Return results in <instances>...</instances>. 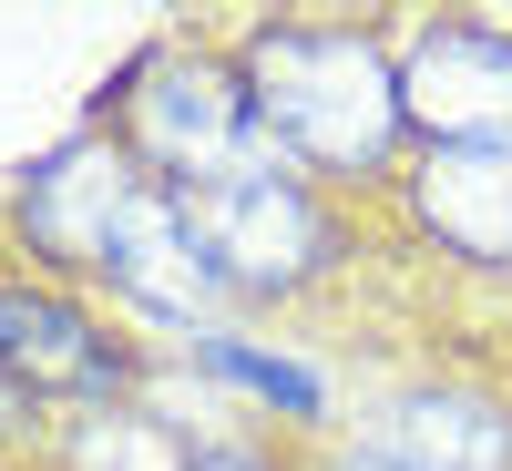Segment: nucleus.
<instances>
[{"instance_id":"nucleus-1","label":"nucleus","mask_w":512,"mask_h":471,"mask_svg":"<svg viewBox=\"0 0 512 471\" xmlns=\"http://www.w3.org/2000/svg\"><path fill=\"white\" fill-rule=\"evenodd\" d=\"M246 103L287 164H379L400 134V72L349 31H267L246 52Z\"/></svg>"},{"instance_id":"nucleus-2","label":"nucleus","mask_w":512,"mask_h":471,"mask_svg":"<svg viewBox=\"0 0 512 471\" xmlns=\"http://www.w3.org/2000/svg\"><path fill=\"white\" fill-rule=\"evenodd\" d=\"M134 134L154 164H175L185 185H216V175H287L277 134L256 123L246 82L195 62V52H154L134 72Z\"/></svg>"},{"instance_id":"nucleus-3","label":"nucleus","mask_w":512,"mask_h":471,"mask_svg":"<svg viewBox=\"0 0 512 471\" xmlns=\"http://www.w3.org/2000/svg\"><path fill=\"white\" fill-rule=\"evenodd\" d=\"M185 205H195L205 246H216L226 287H287V277H308L328 256L318 205L287 175H216V185H185Z\"/></svg>"},{"instance_id":"nucleus-4","label":"nucleus","mask_w":512,"mask_h":471,"mask_svg":"<svg viewBox=\"0 0 512 471\" xmlns=\"http://www.w3.org/2000/svg\"><path fill=\"white\" fill-rule=\"evenodd\" d=\"M103 277L134 297V308H154V318H205V308L226 297V267H216V246H205L185 185H144V195L113 216Z\"/></svg>"},{"instance_id":"nucleus-5","label":"nucleus","mask_w":512,"mask_h":471,"mask_svg":"<svg viewBox=\"0 0 512 471\" xmlns=\"http://www.w3.org/2000/svg\"><path fill=\"white\" fill-rule=\"evenodd\" d=\"M400 113H420L441 144H512V41L431 31L400 72Z\"/></svg>"},{"instance_id":"nucleus-6","label":"nucleus","mask_w":512,"mask_h":471,"mask_svg":"<svg viewBox=\"0 0 512 471\" xmlns=\"http://www.w3.org/2000/svg\"><path fill=\"white\" fill-rule=\"evenodd\" d=\"M144 185H154V175H144L123 144L82 134V144H62V154L21 185V226H31V246L72 256V267H103V236H113V216H123Z\"/></svg>"},{"instance_id":"nucleus-7","label":"nucleus","mask_w":512,"mask_h":471,"mask_svg":"<svg viewBox=\"0 0 512 471\" xmlns=\"http://www.w3.org/2000/svg\"><path fill=\"white\" fill-rule=\"evenodd\" d=\"M369 461L379 471H512V420L461 390H420V400L379 410Z\"/></svg>"},{"instance_id":"nucleus-8","label":"nucleus","mask_w":512,"mask_h":471,"mask_svg":"<svg viewBox=\"0 0 512 471\" xmlns=\"http://www.w3.org/2000/svg\"><path fill=\"white\" fill-rule=\"evenodd\" d=\"M420 216L441 226V246L512 267V144H441L420 175Z\"/></svg>"},{"instance_id":"nucleus-9","label":"nucleus","mask_w":512,"mask_h":471,"mask_svg":"<svg viewBox=\"0 0 512 471\" xmlns=\"http://www.w3.org/2000/svg\"><path fill=\"white\" fill-rule=\"evenodd\" d=\"M0 369L31 390H113L123 359L82 328L62 297H0Z\"/></svg>"},{"instance_id":"nucleus-10","label":"nucleus","mask_w":512,"mask_h":471,"mask_svg":"<svg viewBox=\"0 0 512 471\" xmlns=\"http://www.w3.org/2000/svg\"><path fill=\"white\" fill-rule=\"evenodd\" d=\"M205 359H216L226 379H246V390L287 400V410H318V379H308V369H287V359H256V349H236V338H205Z\"/></svg>"},{"instance_id":"nucleus-11","label":"nucleus","mask_w":512,"mask_h":471,"mask_svg":"<svg viewBox=\"0 0 512 471\" xmlns=\"http://www.w3.org/2000/svg\"><path fill=\"white\" fill-rule=\"evenodd\" d=\"M195 471H256V461H236V451H216V461H195Z\"/></svg>"},{"instance_id":"nucleus-12","label":"nucleus","mask_w":512,"mask_h":471,"mask_svg":"<svg viewBox=\"0 0 512 471\" xmlns=\"http://www.w3.org/2000/svg\"><path fill=\"white\" fill-rule=\"evenodd\" d=\"M359 471H379V461H359Z\"/></svg>"}]
</instances>
